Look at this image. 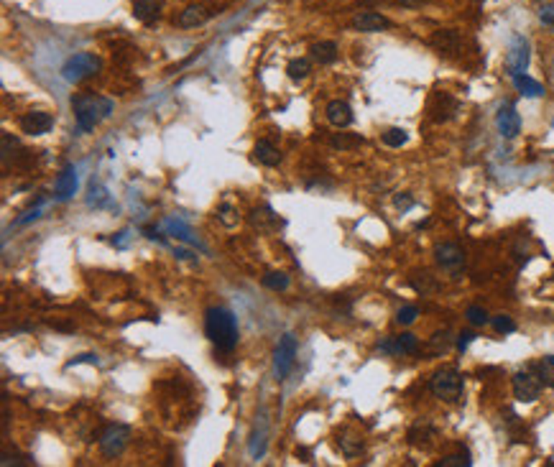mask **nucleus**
Segmentation results:
<instances>
[{"label":"nucleus","mask_w":554,"mask_h":467,"mask_svg":"<svg viewBox=\"0 0 554 467\" xmlns=\"http://www.w3.org/2000/svg\"><path fill=\"white\" fill-rule=\"evenodd\" d=\"M327 121L335 128H348L352 123V107L345 100H332L327 105Z\"/></svg>","instance_id":"6ab92c4d"},{"label":"nucleus","mask_w":554,"mask_h":467,"mask_svg":"<svg viewBox=\"0 0 554 467\" xmlns=\"http://www.w3.org/2000/svg\"><path fill=\"white\" fill-rule=\"evenodd\" d=\"M365 138L363 135H355V133H337L330 138V146L332 149H340V151H348V149H358L363 146Z\"/></svg>","instance_id":"a878e982"},{"label":"nucleus","mask_w":554,"mask_h":467,"mask_svg":"<svg viewBox=\"0 0 554 467\" xmlns=\"http://www.w3.org/2000/svg\"><path fill=\"white\" fill-rule=\"evenodd\" d=\"M511 386H513V396L521 404H534L541 396V391H544V383H541V378L532 368L513 373Z\"/></svg>","instance_id":"39448f33"},{"label":"nucleus","mask_w":554,"mask_h":467,"mask_svg":"<svg viewBox=\"0 0 554 467\" xmlns=\"http://www.w3.org/2000/svg\"><path fill=\"white\" fill-rule=\"evenodd\" d=\"M100 67H103V62H100L95 54H90V51H79V54H74V57H70L67 62H64L62 67V77L70 82V85H79V82H84V79L95 77L100 72Z\"/></svg>","instance_id":"20e7f679"},{"label":"nucleus","mask_w":554,"mask_h":467,"mask_svg":"<svg viewBox=\"0 0 554 467\" xmlns=\"http://www.w3.org/2000/svg\"><path fill=\"white\" fill-rule=\"evenodd\" d=\"M539 21L554 31V6H541L539 8Z\"/></svg>","instance_id":"ea45409f"},{"label":"nucleus","mask_w":554,"mask_h":467,"mask_svg":"<svg viewBox=\"0 0 554 467\" xmlns=\"http://www.w3.org/2000/svg\"><path fill=\"white\" fill-rule=\"evenodd\" d=\"M529 59H532V46H529V41L524 39V36H513L511 41V49H508V59H506V64H508V74H521V72L529 67Z\"/></svg>","instance_id":"9d476101"},{"label":"nucleus","mask_w":554,"mask_h":467,"mask_svg":"<svg viewBox=\"0 0 554 467\" xmlns=\"http://www.w3.org/2000/svg\"><path fill=\"white\" fill-rule=\"evenodd\" d=\"M54 128V115L46 110H31L21 118V130L28 135H44Z\"/></svg>","instance_id":"ddd939ff"},{"label":"nucleus","mask_w":554,"mask_h":467,"mask_svg":"<svg viewBox=\"0 0 554 467\" xmlns=\"http://www.w3.org/2000/svg\"><path fill=\"white\" fill-rule=\"evenodd\" d=\"M393 205L399 207V210H409V207H414V197L409 191H401V194L393 197Z\"/></svg>","instance_id":"a19ab883"},{"label":"nucleus","mask_w":554,"mask_h":467,"mask_svg":"<svg viewBox=\"0 0 554 467\" xmlns=\"http://www.w3.org/2000/svg\"><path fill=\"white\" fill-rule=\"evenodd\" d=\"M126 241H128V233H126V230H123V233L118 235V241L112 238V243H115V245H126Z\"/></svg>","instance_id":"49530a36"},{"label":"nucleus","mask_w":554,"mask_h":467,"mask_svg":"<svg viewBox=\"0 0 554 467\" xmlns=\"http://www.w3.org/2000/svg\"><path fill=\"white\" fill-rule=\"evenodd\" d=\"M296 350H299V345H296V337L294 334H284L279 340V345H276L274 350V368H276V378L279 381H284L289 373H291V368H294L296 363Z\"/></svg>","instance_id":"0eeeda50"},{"label":"nucleus","mask_w":554,"mask_h":467,"mask_svg":"<svg viewBox=\"0 0 554 467\" xmlns=\"http://www.w3.org/2000/svg\"><path fill=\"white\" fill-rule=\"evenodd\" d=\"M107 202V194L105 189H100V187H92L90 189V197H87V205H95V207H103Z\"/></svg>","instance_id":"58836bf2"},{"label":"nucleus","mask_w":554,"mask_h":467,"mask_svg":"<svg viewBox=\"0 0 554 467\" xmlns=\"http://www.w3.org/2000/svg\"><path fill=\"white\" fill-rule=\"evenodd\" d=\"M128 442H131V426L110 424L105 432H103V437H100V452H103V457L112 460V457L123 454V449L128 447Z\"/></svg>","instance_id":"423d86ee"},{"label":"nucleus","mask_w":554,"mask_h":467,"mask_svg":"<svg viewBox=\"0 0 554 467\" xmlns=\"http://www.w3.org/2000/svg\"><path fill=\"white\" fill-rule=\"evenodd\" d=\"M174 255H176V258H182V261H197L194 255H192L190 250H184V248H176Z\"/></svg>","instance_id":"a18cd8bd"},{"label":"nucleus","mask_w":554,"mask_h":467,"mask_svg":"<svg viewBox=\"0 0 554 467\" xmlns=\"http://www.w3.org/2000/svg\"><path fill=\"white\" fill-rule=\"evenodd\" d=\"M449 345H452V340H449V332H437L432 340H429V353L432 355H442L449 350Z\"/></svg>","instance_id":"2f4dec72"},{"label":"nucleus","mask_w":554,"mask_h":467,"mask_svg":"<svg viewBox=\"0 0 554 467\" xmlns=\"http://www.w3.org/2000/svg\"><path fill=\"white\" fill-rule=\"evenodd\" d=\"M429 43H432L440 54H444V57H455L457 51H460V46H463V39H460V34H457L455 29H440L432 34Z\"/></svg>","instance_id":"4468645a"},{"label":"nucleus","mask_w":554,"mask_h":467,"mask_svg":"<svg viewBox=\"0 0 554 467\" xmlns=\"http://www.w3.org/2000/svg\"><path fill=\"white\" fill-rule=\"evenodd\" d=\"M41 210H44V199H39V205H36V207H31V210H28V212H23V217H18V219H15V225H26V222H31V219L41 217Z\"/></svg>","instance_id":"4c0bfd02"},{"label":"nucleus","mask_w":554,"mask_h":467,"mask_svg":"<svg viewBox=\"0 0 554 467\" xmlns=\"http://www.w3.org/2000/svg\"><path fill=\"white\" fill-rule=\"evenodd\" d=\"M435 258L437 263L442 266L447 273H452V276H460L465 269V250L457 245V243H440L435 248Z\"/></svg>","instance_id":"6e6552de"},{"label":"nucleus","mask_w":554,"mask_h":467,"mask_svg":"<svg viewBox=\"0 0 554 467\" xmlns=\"http://www.w3.org/2000/svg\"><path fill=\"white\" fill-rule=\"evenodd\" d=\"M381 141L386 143L388 149H401V146L409 141V133L404 130V128H388V130H383Z\"/></svg>","instance_id":"c85d7f7f"},{"label":"nucleus","mask_w":554,"mask_h":467,"mask_svg":"<svg viewBox=\"0 0 554 467\" xmlns=\"http://www.w3.org/2000/svg\"><path fill=\"white\" fill-rule=\"evenodd\" d=\"M253 158L258 163H263V166H279L281 163V151L276 149L271 141H258L256 146H253Z\"/></svg>","instance_id":"aec40b11"},{"label":"nucleus","mask_w":554,"mask_h":467,"mask_svg":"<svg viewBox=\"0 0 554 467\" xmlns=\"http://www.w3.org/2000/svg\"><path fill=\"white\" fill-rule=\"evenodd\" d=\"M491 325H493V330H496L499 334H511L513 330H516V322H513L508 314H499V317H493Z\"/></svg>","instance_id":"473e14b6"},{"label":"nucleus","mask_w":554,"mask_h":467,"mask_svg":"<svg viewBox=\"0 0 554 467\" xmlns=\"http://www.w3.org/2000/svg\"><path fill=\"white\" fill-rule=\"evenodd\" d=\"M352 31H360V34H381V31L391 29V21L386 15L376 13V11H363V13H355L350 21Z\"/></svg>","instance_id":"9b49d317"},{"label":"nucleus","mask_w":554,"mask_h":467,"mask_svg":"<svg viewBox=\"0 0 554 467\" xmlns=\"http://www.w3.org/2000/svg\"><path fill=\"white\" fill-rule=\"evenodd\" d=\"M210 21V11L204 6H187L182 13L176 15V26L179 29H197L202 23Z\"/></svg>","instance_id":"dca6fc26"},{"label":"nucleus","mask_w":554,"mask_h":467,"mask_svg":"<svg viewBox=\"0 0 554 467\" xmlns=\"http://www.w3.org/2000/svg\"><path fill=\"white\" fill-rule=\"evenodd\" d=\"M218 217H220V222H223L225 227H235L238 225V210L232 205H220V210H218Z\"/></svg>","instance_id":"f704fd0d"},{"label":"nucleus","mask_w":554,"mask_h":467,"mask_svg":"<svg viewBox=\"0 0 554 467\" xmlns=\"http://www.w3.org/2000/svg\"><path fill=\"white\" fill-rule=\"evenodd\" d=\"M133 15L140 23L151 26L154 21H159V0H136Z\"/></svg>","instance_id":"4be33fe9"},{"label":"nucleus","mask_w":554,"mask_h":467,"mask_svg":"<svg viewBox=\"0 0 554 467\" xmlns=\"http://www.w3.org/2000/svg\"><path fill=\"white\" fill-rule=\"evenodd\" d=\"M74 194H77V169H74L72 163H67L62 169V174H59L54 182V197L59 199V202H67V199H72Z\"/></svg>","instance_id":"2eb2a0df"},{"label":"nucleus","mask_w":554,"mask_h":467,"mask_svg":"<svg viewBox=\"0 0 554 467\" xmlns=\"http://www.w3.org/2000/svg\"><path fill=\"white\" fill-rule=\"evenodd\" d=\"M470 465L473 460L468 449H463L460 454H447V457H442V460L437 462V467H470Z\"/></svg>","instance_id":"7c9ffc66"},{"label":"nucleus","mask_w":554,"mask_h":467,"mask_svg":"<svg viewBox=\"0 0 554 467\" xmlns=\"http://www.w3.org/2000/svg\"><path fill=\"white\" fill-rule=\"evenodd\" d=\"M260 281H263V286L271 289V291H286L289 289V276L286 273H281V271H268Z\"/></svg>","instance_id":"c756f323"},{"label":"nucleus","mask_w":554,"mask_h":467,"mask_svg":"<svg viewBox=\"0 0 554 467\" xmlns=\"http://www.w3.org/2000/svg\"><path fill=\"white\" fill-rule=\"evenodd\" d=\"M513 87H516V93H521L524 97H532V100H536V97H544V85L541 82H536V79H532L529 74H513Z\"/></svg>","instance_id":"412c9836"},{"label":"nucleus","mask_w":554,"mask_h":467,"mask_svg":"<svg viewBox=\"0 0 554 467\" xmlns=\"http://www.w3.org/2000/svg\"><path fill=\"white\" fill-rule=\"evenodd\" d=\"M463 388H465L463 375L457 373L455 368H440L435 375H432V381H429V391H432L440 401H444V404H455V401H460Z\"/></svg>","instance_id":"7ed1b4c3"},{"label":"nucleus","mask_w":554,"mask_h":467,"mask_svg":"<svg viewBox=\"0 0 554 467\" xmlns=\"http://www.w3.org/2000/svg\"><path fill=\"white\" fill-rule=\"evenodd\" d=\"M429 113H432V121L435 123L452 121V118L460 113V102L447 93H437L435 97H432V102H429Z\"/></svg>","instance_id":"f8f14e48"},{"label":"nucleus","mask_w":554,"mask_h":467,"mask_svg":"<svg viewBox=\"0 0 554 467\" xmlns=\"http://www.w3.org/2000/svg\"><path fill=\"white\" fill-rule=\"evenodd\" d=\"M496 128L503 138H516L521 133V115L516 113L513 102H501L499 113H496Z\"/></svg>","instance_id":"1a4fd4ad"},{"label":"nucleus","mask_w":554,"mask_h":467,"mask_svg":"<svg viewBox=\"0 0 554 467\" xmlns=\"http://www.w3.org/2000/svg\"><path fill=\"white\" fill-rule=\"evenodd\" d=\"M416 317H419V309H416V306H404V309L396 311V322H399L401 327L414 325Z\"/></svg>","instance_id":"e433bc0d"},{"label":"nucleus","mask_w":554,"mask_h":467,"mask_svg":"<svg viewBox=\"0 0 554 467\" xmlns=\"http://www.w3.org/2000/svg\"><path fill=\"white\" fill-rule=\"evenodd\" d=\"M164 230H166L171 238H176V241H184V243H190V245H194V248H199L202 253H207V248H204L202 243H199V238H197L194 233H192L190 227L184 225V222H179V219H174V217H169V219H164Z\"/></svg>","instance_id":"f3484780"},{"label":"nucleus","mask_w":554,"mask_h":467,"mask_svg":"<svg viewBox=\"0 0 554 467\" xmlns=\"http://www.w3.org/2000/svg\"><path fill=\"white\" fill-rule=\"evenodd\" d=\"M477 334L475 332H470V330H465V332H460V340H457V350H468V345H470L473 340H475Z\"/></svg>","instance_id":"79ce46f5"},{"label":"nucleus","mask_w":554,"mask_h":467,"mask_svg":"<svg viewBox=\"0 0 554 467\" xmlns=\"http://www.w3.org/2000/svg\"><path fill=\"white\" fill-rule=\"evenodd\" d=\"M309 72H312V64H309V59H291V62L286 64V74H289V79H294V82H302V79H307Z\"/></svg>","instance_id":"bb28decb"},{"label":"nucleus","mask_w":554,"mask_h":467,"mask_svg":"<svg viewBox=\"0 0 554 467\" xmlns=\"http://www.w3.org/2000/svg\"><path fill=\"white\" fill-rule=\"evenodd\" d=\"M266 445H268V424H266V417L260 414L258 424H256V429L251 434V445H248V452H251L253 460H260L266 454Z\"/></svg>","instance_id":"a211bd4d"},{"label":"nucleus","mask_w":554,"mask_h":467,"mask_svg":"<svg viewBox=\"0 0 554 467\" xmlns=\"http://www.w3.org/2000/svg\"><path fill=\"white\" fill-rule=\"evenodd\" d=\"M465 317H468V322H470L473 327H483V325H488V311H485L483 306H468V311H465Z\"/></svg>","instance_id":"c9c22d12"},{"label":"nucleus","mask_w":554,"mask_h":467,"mask_svg":"<svg viewBox=\"0 0 554 467\" xmlns=\"http://www.w3.org/2000/svg\"><path fill=\"white\" fill-rule=\"evenodd\" d=\"M77 363H92V365H98V358H95V355H79V358H74V360L67 363V368H74Z\"/></svg>","instance_id":"c03bdc74"},{"label":"nucleus","mask_w":554,"mask_h":467,"mask_svg":"<svg viewBox=\"0 0 554 467\" xmlns=\"http://www.w3.org/2000/svg\"><path fill=\"white\" fill-rule=\"evenodd\" d=\"M340 449L345 452V457H355L363 452V442L355 437H340Z\"/></svg>","instance_id":"72a5a7b5"},{"label":"nucleus","mask_w":554,"mask_h":467,"mask_svg":"<svg viewBox=\"0 0 554 467\" xmlns=\"http://www.w3.org/2000/svg\"><path fill=\"white\" fill-rule=\"evenodd\" d=\"M396 350H399V355H416L419 353V337L411 332L396 334Z\"/></svg>","instance_id":"cd10ccee"},{"label":"nucleus","mask_w":554,"mask_h":467,"mask_svg":"<svg viewBox=\"0 0 554 467\" xmlns=\"http://www.w3.org/2000/svg\"><path fill=\"white\" fill-rule=\"evenodd\" d=\"M529 368L534 370V373L539 375L541 378V383L544 386H549V388H554V355H544L541 360H536V363H532Z\"/></svg>","instance_id":"b1692460"},{"label":"nucleus","mask_w":554,"mask_h":467,"mask_svg":"<svg viewBox=\"0 0 554 467\" xmlns=\"http://www.w3.org/2000/svg\"><path fill=\"white\" fill-rule=\"evenodd\" d=\"M309 51H312V59H315L317 64H332L337 59V54H340L335 41H319Z\"/></svg>","instance_id":"393cba45"},{"label":"nucleus","mask_w":554,"mask_h":467,"mask_svg":"<svg viewBox=\"0 0 554 467\" xmlns=\"http://www.w3.org/2000/svg\"><path fill=\"white\" fill-rule=\"evenodd\" d=\"M204 334L220 353H232L238 345V319L225 306H210L204 311Z\"/></svg>","instance_id":"f257e3e1"},{"label":"nucleus","mask_w":554,"mask_h":467,"mask_svg":"<svg viewBox=\"0 0 554 467\" xmlns=\"http://www.w3.org/2000/svg\"><path fill=\"white\" fill-rule=\"evenodd\" d=\"M401 8H409V11H416V8H424L429 0H396Z\"/></svg>","instance_id":"37998d69"},{"label":"nucleus","mask_w":554,"mask_h":467,"mask_svg":"<svg viewBox=\"0 0 554 467\" xmlns=\"http://www.w3.org/2000/svg\"><path fill=\"white\" fill-rule=\"evenodd\" d=\"M72 110L77 118L79 133H90L105 118H110V113L115 110V102L103 97V95H77V97H72Z\"/></svg>","instance_id":"f03ea898"},{"label":"nucleus","mask_w":554,"mask_h":467,"mask_svg":"<svg viewBox=\"0 0 554 467\" xmlns=\"http://www.w3.org/2000/svg\"><path fill=\"white\" fill-rule=\"evenodd\" d=\"M432 439H435V429H432V424H427V421H419V424H414L409 429V442L414 447H429L432 445Z\"/></svg>","instance_id":"5701e85b"}]
</instances>
